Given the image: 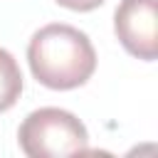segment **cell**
Instances as JSON below:
<instances>
[{
  "mask_svg": "<svg viewBox=\"0 0 158 158\" xmlns=\"http://www.w3.org/2000/svg\"><path fill=\"white\" fill-rule=\"evenodd\" d=\"M22 94V72L15 57L0 47V114L12 109Z\"/></svg>",
  "mask_w": 158,
  "mask_h": 158,
  "instance_id": "obj_4",
  "label": "cell"
},
{
  "mask_svg": "<svg viewBox=\"0 0 158 158\" xmlns=\"http://www.w3.org/2000/svg\"><path fill=\"white\" fill-rule=\"evenodd\" d=\"M114 30L128 54L153 62L158 57V0H121Z\"/></svg>",
  "mask_w": 158,
  "mask_h": 158,
  "instance_id": "obj_3",
  "label": "cell"
},
{
  "mask_svg": "<svg viewBox=\"0 0 158 158\" xmlns=\"http://www.w3.org/2000/svg\"><path fill=\"white\" fill-rule=\"evenodd\" d=\"M27 62L40 84L67 91L86 84L96 69V52L89 37L72 25H44L27 44Z\"/></svg>",
  "mask_w": 158,
  "mask_h": 158,
  "instance_id": "obj_1",
  "label": "cell"
},
{
  "mask_svg": "<svg viewBox=\"0 0 158 158\" xmlns=\"http://www.w3.org/2000/svg\"><path fill=\"white\" fill-rule=\"evenodd\" d=\"M62 7H69V10H77V12H89V10H96L99 5H104V0H57Z\"/></svg>",
  "mask_w": 158,
  "mask_h": 158,
  "instance_id": "obj_5",
  "label": "cell"
},
{
  "mask_svg": "<svg viewBox=\"0 0 158 158\" xmlns=\"http://www.w3.org/2000/svg\"><path fill=\"white\" fill-rule=\"evenodd\" d=\"M20 148L30 158H57V156H72V153H84L89 136L84 123L54 106H44L32 111L17 133Z\"/></svg>",
  "mask_w": 158,
  "mask_h": 158,
  "instance_id": "obj_2",
  "label": "cell"
}]
</instances>
